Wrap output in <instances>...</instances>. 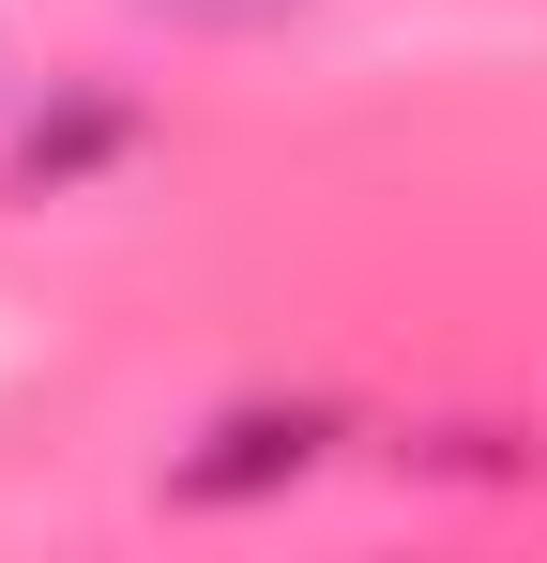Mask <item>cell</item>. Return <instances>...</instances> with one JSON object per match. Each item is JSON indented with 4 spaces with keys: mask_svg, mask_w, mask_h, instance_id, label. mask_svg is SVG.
I'll use <instances>...</instances> for the list:
<instances>
[{
    "mask_svg": "<svg viewBox=\"0 0 547 563\" xmlns=\"http://www.w3.org/2000/svg\"><path fill=\"white\" fill-rule=\"evenodd\" d=\"M320 442H335L320 411H228V427H213V457H182L168 487H182V503H259V487H304Z\"/></svg>",
    "mask_w": 547,
    "mask_h": 563,
    "instance_id": "1",
    "label": "cell"
}]
</instances>
